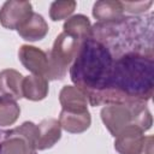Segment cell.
Here are the masks:
<instances>
[{"mask_svg": "<svg viewBox=\"0 0 154 154\" xmlns=\"http://www.w3.org/2000/svg\"><path fill=\"white\" fill-rule=\"evenodd\" d=\"M154 61L152 54L130 52L113 63L109 84L119 103L144 102L153 95Z\"/></svg>", "mask_w": 154, "mask_h": 154, "instance_id": "6da1fadb", "label": "cell"}, {"mask_svg": "<svg viewBox=\"0 0 154 154\" xmlns=\"http://www.w3.org/2000/svg\"><path fill=\"white\" fill-rule=\"evenodd\" d=\"M113 63L111 51L101 41L90 37L81 43L70 67V78L85 94L88 103L108 87Z\"/></svg>", "mask_w": 154, "mask_h": 154, "instance_id": "7a4b0ae2", "label": "cell"}, {"mask_svg": "<svg viewBox=\"0 0 154 154\" xmlns=\"http://www.w3.org/2000/svg\"><path fill=\"white\" fill-rule=\"evenodd\" d=\"M101 120L112 136H117L128 126L135 125L147 131L152 128V113L144 102L106 105L101 109Z\"/></svg>", "mask_w": 154, "mask_h": 154, "instance_id": "3957f363", "label": "cell"}, {"mask_svg": "<svg viewBox=\"0 0 154 154\" xmlns=\"http://www.w3.org/2000/svg\"><path fill=\"white\" fill-rule=\"evenodd\" d=\"M82 42L61 32L57 36L48 55V79H63L73 63Z\"/></svg>", "mask_w": 154, "mask_h": 154, "instance_id": "277c9868", "label": "cell"}, {"mask_svg": "<svg viewBox=\"0 0 154 154\" xmlns=\"http://www.w3.org/2000/svg\"><path fill=\"white\" fill-rule=\"evenodd\" d=\"M37 125L24 122L22 125L6 131L0 140V154H37Z\"/></svg>", "mask_w": 154, "mask_h": 154, "instance_id": "5b68a950", "label": "cell"}, {"mask_svg": "<svg viewBox=\"0 0 154 154\" xmlns=\"http://www.w3.org/2000/svg\"><path fill=\"white\" fill-rule=\"evenodd\" d=\"M153 136H144V131L131 125L116 136L114 149L119 154H153Z\"/></svg>", "mask_w": 154, "mask_h": 154, "instance_id": "8992f818", "label": "cell"}, {"mask_svg": "<svg viewBox=\"0 0 154 154\" xmlns=\"http://www.w3.org/2000/svg\"><path fill=\"white\" fill-rule=\"evenodd\" d=\"M32 12V5L29 1H6L0 8V24L6 29L17 30Z\"/></svg>", "mask_w": 154, "mask_h": 154, "instance_id": "52a82bcc", "label": "cell"}, {"mask_svg": "<svg viewBox=\"0 0 154 154\" xmlns=\"http://www.w3.org/2000/svg\"><path fill=\"white\" fill-rule=\"evenodd\" d=\"M18 58L23 66L35 76H41L47 79L48 73V55L42 49L23 45L18 51Z\"/></svg>", "mask_w": 154, "mask_h": 154, "instance_id": "ba28073f", "label": "cell"}, {"mask_svg": "<svg viewBox=\"0 0 154 154\" xmlns=\"http://www.w3.org/2000/svg\"><path fill=\"white\" fill-rule=\"evenodd\" d=\"M61 109L66 112L83 113L88 111V99L76 85H65L59 93Z\"/></svg>", "mask_w": 154, "mask_h": 154, "instance_id": "9c48e42d", "label": "cell"}, {"mask_svg": "<svg viewBox=\"0 0 154 154\" xmlns=\"http://www.w3.org/2000/svg\"><path fill=\"white\" fill-rule=\"evenodd\" d=\"M61 137V126L57 119H43L37 124V138L36 149L45 150L52 148Z\"/></svg>", "mask_w": 154, "mask_h": 154, "instance_id": "30bf717a", "label": "cell"}, {"mask_svg": "<svg viewBox=\"0 0 154 154\" xmlns=\"http://www.w3.org/2000/svg\"><path fill=\"white\" fill-rule=\"evenodd\" d=\"M93 16L99 23H113L124 18V7L120 1L102 0L93 6Z\"/></svg>", "mask_w": 154, "mask_h": 154, "instance_id": "8fae6325", "label": "cell"}, {"mask_svg": "<svg viewBox=\"0 0 154 154\" xmlns=\"http://www.w3.org/2000/svg\"><path fill=\"white\" fill-rule=\"evenodd\" d=\"M19 36L26 41H40L48 34V24L45 18L32 12L31 16L17 29Z\"/></svg>", "mask_w": 154, "mask_h": 154, "instance_id": "7c38bea8", "label": "cell"}, {"mask_svg": "<svg viewBox=\"0 0 154 154\" xmlns=\"http://www.w3.org/2000/svg\"><path fill=\"white\" fill-rule=\"evenodd\" d=\"M23 78L20 72L13 69H5L0 71V93L4 96L18 100L23 97Z\"/></svg>", "mask_w": 154, "mask_h": 154, "instance_id": "4fadbf2b", "label": "cell"}, {"mask_svg": "<svg viewBox=\"0 0 154 154\" xmlns=\"http://www.w3.org/2000/svg\"><path fill=\"white\" fill-rule=\"evenodd\" d=\"M66 35L76 38L79 42H83L93 36V26L90 20L84 14H75L66 19L63 26Z\"/></svg>", "mask_w": 154, "mask_h": 154, "instance_id": "5bb4252c", "label": "cell"}, {"mask_svg": "<svg viewBox=\"0 0 154 154\" xmlns=\"http://www.w3.org/2000/svg\"><path fill=\"white\" fill-rule=\"evenodd\" d=\"M58 122L61 129H64L65 131L70 134H81L87 129H89L91 124V117L89 111L83 113H75L61 109Z\"/></svg>", "mask_w": 154, "mask_h": 154, "instance_id": "9a60e30c", "label": "cell"}, {"mask_svg": "<svg viewBox=\"0 0 154 154\" xmlns=\"http://www.w3.org/2000/svg\"><path fill=\"white\" fill-rule=\"evenodd\" d=\"M23 97L31 101L43 100L48 94V81L41 76H26L23 78Z\"/></svg>", "mask_w": 154, "mask_h": 154, "instance_id": "2e32d148", "label": "cell"}, {"mask_svg": "<svg viewBox=\"0 0 154 154\" xmlns=\"http://www.w3.org/2000/svg\"><path fill=\"white\" fill-rule=\"evenodd\" d=\"M20 114V107L14 99L0 96V128L13 125Z\"/></svg>", "mask_w": 154, "mask_h": 154, "instance_id": "e0dca14e", "label": "cell"}, {"mask_svg": "<svg viewBox=\"0 0 154 154\" xmlns=\"http://www.w3.org/2000/svg\"><path fill=\"white\" fill-rule=\"evenodd\" d=\"M76 6H77V4L73 0L53 1L51 4V8H49V17L54 22L66 19L73 13V11L76 10Z\"/></svg>", "mask_w": 154, "mask_h": 154, "instance_id": "ac0fdd59", "label": "cell"}, {"mask_svg": "<svg viewBox=\"0 0 154 154\" xmlns=\"http://www.w3.org/2000/svg\"><path fill=\"white\" fill-rule=\"evenodd\" d=\"M124 11H129L131 13H141L147 11L152 5L153 1H137V2H122Z\"/></svg>", "mask_w": 154, "mask_h": 154, "instance_id": "d6986e66", "label": "cell"}]
</instances>
